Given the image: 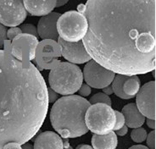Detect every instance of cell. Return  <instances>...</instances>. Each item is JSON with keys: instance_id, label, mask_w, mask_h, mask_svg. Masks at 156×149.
Segmentation results:
<instances>
[{"instance_id": "35", "label": "cell", "mask_w": 156, "mask_h": 149, "mask_svg": "<svg viewBox=\"0 0 156 149\" xmlns=\"http://www.w3.org/2000/svg\"><path fill=\"white\" fill-rule=\"evenodd\" d=\"M63 149H73L70 146H68V147H64Z\"/></svg>"}, {"instance_id": "29", "label": "cell", "mask_w": 156, "mask_h": 149, "mask_svg": "<svg viewBox=\"0 0 156 149\" xmlns=\"http://www.w3.org/2000/svg\"><path fill=\"white\" fill-rule=\"evenodd\" d=\"M146 122H147V126H148L150 129H155V120H154L147 119V121Z\"/></svg>"}, {"instance_id": "1", "label": "cell", "mask_w": 156, "mask_h": 149, "mask_svg": "<svg viewBox=\"0 0 156 149\" xmlns=\"http://www.w3.org/2000/svg\"><path fill=\"white\" fill-rule=\"evenodd\" d=\"M156 0H87L79 4L87 32L82 39L91 59L127 76L155 69Z\"/></svg>"}, {"instance_id": "12", "label": "cell", "mask_w": 156, "mask_h": 149, "mask_svg": "<svg viewBox=\"0 0 156 149\" xmlns=\"http://www.w3.org/2000/svg\"><path fill=\"white\" fill-rule=\"evenodd\" d=\"M27 12L32 16H44L56 8V0H23Z\"/></svg>"}, {"instance_id": "24", "label": "cell", "mask_w": 156, "mask_h": 149, "mask_svg": "<svg viewBox=\"0 0 156 149\" xmlns=\"http://www.w3.org/2000/svg\"><path fill=\"white\" fill-rule=\"evenodd\" d=\"M78 92H79V95L81 96V97H87V96H89L90 93H91V87H90L87 84H83L82 83V86H80V88H79V90L77 91Z\"/></svg>"}, {"instance_id": "20", "label": "cell", "mask_w": 156, "mask_h": 149, "mask_svg": "<svg viewBox=\"0 0 156 149\" xmlns=\"http://www.w3.org/2000/svg\"><path fill=\"white\" fill-rule=\"evenodd\" d=\"M20 30L24 34H29V35L34 36L36 37H37V31L35 26L31 25V24H24L20 26Z\"/></svg>"}, {"instance_id": "28", "label": "cell", "mask_w": 156, "mask_h": 149, "mask_svg": "<svg viewBox=\"0 0 156 149\" xmlns=\"http://www.w3.org/2000/svg\"><path fill=\"white\" fill-rule=\"evenodd\" d=\"M115 131H116V133H115L116 135L120 136V137H124L128 132V127L126 126H124L123 127H121V129L117 130Z\"/></svg>"}, {"instance_id": "15", "label": "cell", "mask_w": 156, "mask_h": 149, "mask_svg": "<svg viewBox=\"0 0 156 149\" xmlns=\"http://www.w3.org/2000/svg\"><path fill=\"white\" fill-rule=\"evenodd\" d=\"M94 149H116L118 139L115 131H110L105 135L94 134L92 137Z\"/></svg>"}, {"instance_id": "3", "label": "cell", "mask_w": 156, "mask_h": 149, "mask_svg": "<svg viewBox=\"0 0 156 149\" xmlns=\"http://www.w3.org/2000/svg\"><path fill=\"white\" fill-rule=\"evenodd\" d=\"M90 106L88 100L78 95L58 98L51 109V125L64 139L80 137L88 131L85 114Z\"/></svg>"}, {"instance_id": "13", "label": "cell", "mask_w": 156, "mask_h": 149, "mask_svg": "<svg viewBox=\"0 0 156 149\" xmlns=\"http://www.w3.org/2000/svg\"><path fill=\"white\" fill-rule=\"evenodd\" d=\"M34 149H63V139L54 131H44L36 137Z\"/></svg>"}, {"instance_id": "33", "label": "cell", "mask_w": 156, "mask_h": 149, "mask_svg": "<svg viewBox=\"0 0 156 149\" xmlns=\"http://www.w3.org/2000/svg\"><path fill=\"white\" fill-rule=\"evenodd\" d=\"M21 148L22 149H34V147H33V146L31 145V143L26 142V143L22 144V146H21Z\"/></svg>"}, {"instance_id": "6", "label": "cell", "mask_w": 156, "mask_h": 149, "mask_svg": "<svg viewBox=\"0 0 156 149\" xmlns=\"http://www.w3.org/2000/svg\"><path fill=\"white\" fill-rule=\"evenodd\" d=\"M87 129L97 135H105L112 131L115 123V110L105 103L93 104L85 114Z\"/></svg>"}, {"instance_id": "10", "label": "cell", "mask_w": 156, "mask_h": 149, "mask_svg": "<svg viewBox=\"0 0 156 149\" xmlns=\"http://www.w3.org/2000/svg\"><path fill=\"white\" fill-rule=\"evenodd\" d=\"M57 41L61 49V54L69 63L81 64L91 60V57L87 54L82 41L71 43L63 40L59 36Z\"/></svg>"}, {"instance_id": "32", "label": "cell", "mask_w": 156, "mask_h": 149, "mask_svg": "<svg viewBox=\"0 0 156 149\" xmlns=\"http://www.w3.org/2000/svg\"><path fill=\"white\" fill-rule=\"evenodd\" d=\"M128 149H149L148 147L144 145H134L132 146L131 147H129Z\"/></svg>"}, {"instance_id": "25", "label": "cell", "mask_w": 156, "mask_h": 149, "mask_svg": "<svg viewBox=\"0 0 156 149\" xmlns=\"http://www.w3.org/2000/svg\"><path fill=\"white\" fill-rule=\"evenodd\" d=\"M6 33H7L6 27L0 23V47H2L4 46V42L7 40Z\"/></svg>"}, {"instance_id": "21", "label": "cell", "mask_w": 156, "mask_h": 149, "mask_svg": "<svg viewBox=\"0 0 156 149\" xmlns=\"http://www.w3.org/2000/svg\"><path fill=\"white\" fill-rule=\"evenodd\" d=\"M115 123L113 130H117L125 126V119L123 114L119 111H115Z\"/></svg>"}, {"instance_id": "9", "label": "cell", "mask_w": 156, "mask_h": 149, "mask_svg": "<svg viewBox=\"0 0 156 149\" xmlns=\"http://www.w3.org/2000/svg\"><path fill=\"white\" fill-rule=\"evenodd\" d=\"M136 105L144 117L155 120V81H152L140 87L136 98Z\"/></svg>"}, {"instance_id": "17", "label": "cell", "mask_w": 156, "mask_h": 149, "mask_svg": "<svg viewBox=\"0 0 156 149\" xmlns=\"http://www.w3.org/2000/svg\"><path fill=\"white\" fill-rule=\"evenodd\" d=\"M128 77L129 76H127V75L117 74L116 75H115L113 81L111 82V84H112L111 88L113 90V92L116 95L118 98H121V99H130L128 96L125 94V92H123V85Z\"/></svg>"}, {"instance_id": "5", "label": "cell", "mask_w": 156, "mask_h": 149, "mask_svg": "<svg viewBox=\"0 0 156 149\" xmlns=\"http://www.w3.org/2000/svg\"><path fill=\"white\" fill-rule=\"evenodd\" d=\"M58 36L66 42H79L87 32V21L80 12L70 10L60 15L57 21Z\"/></svg>"}, {"instance_id": "34", "label": "cell", "mask_w": 156, "mask_h": 149, "mask_svg": "<svg viewBox=\"0 0 156 149\" xmlns=\"http://www.w3.org/2000/svg\"><path fill=\"white\" fill-rule=\"evenodd\" d=\"M76 149H94L93 147H91L89 145H87V144H82V145H79L76 147Z\"/></svg>"}, {"instance_id": "30", "label": "cell", "mask_w": 156, "mask_h": 149, "mask_svg": "<svg viewBox=\"0 0 156 149\" xmlns=\"http://www.w3.org/2000/svg\"><path fill=\"white\" fill-rule=\"evenodd\" d=\"M103 92L105 93V94L106 95H111L113 94V90H112V88H111V86H105V87H104L103 88Z\"/></svg>"}, {"instance_id": "27", "label": "cell", "mask_w": 156, "mask_h": 149, "mask_svg": "<svg viewBox=\"0 0 156 149\" xmlns=\"http://www.w3.org/2000/svg\"><path fill=\"white\" fill-rule=\"evenodd\" d=\"M2 149H22L21 148V145H20L18 143H15V142H11V143H8L6 145L4 146V147Z\"/></svg>"}, {"instance_id": "18", "label": "cell", "mask_w": 156, "mask_h": 149, "mask_svg": "<svg viewBox=\"0 0 156 149\" xmlns=\"http://www.w3.org/2000/svg\"><path fill=\"white\" fill-rule=\"evenodd\" d=\"M90 104H96V103H105L109 106H111V100L108 95L105 94L104 92H98L92 96L89 99Z\"/></svg>"}, {"instance_id": "4", "label": "cell", "mask_w": 156, "mask_h": 149, "mask_svg": "<svg viewBox=\"0 0 156 149\" xmlns=\"http://www.w3.org/2000/svg\"><path fill=\"white\" fill-rule=\"evenodd\" d=\"M48 82L51 89L58 94L72 95L82 86L83 74L77 65L69 62H62L50 71Z\"/></svg>"}, {"instance_id": "31", "label": "cell", "mask_w": 156, "mask_h": 149, "mask_svg": "<svg viewBox=\"0 0 156 149\" xmlns=\"http://www.w3.org/2000/svg\"><path fill=\"white\" fill-rule=\"evenodd\" d=\"M70 0H56V8H59L61 6H64Z\"/></svg>"}, {"instance_id": "7", "label": "cell", "mask_w": 156, "mask_h": 149, "mask_svg": "<svg viewBox=\"0 0 156 149\" xmlns=\"http://www.w3.org/2000/svg\"><path fill=\"white\" fill-rule=\"evenodd\" d=\"M27 16L23 0H0V23L4 26L16 27Z\"/></svg>"}, {"instance_id": "16", "label": "cell", "mask_w": 156, "mask_h": 149, "mask_svg": "<svg viewBox=\"0 0 156 149\" xmlns=\"http://www.w3.org/2000/svg\"><path fill=\"white\" fill-rule=\"evenodd\" d=\"M140 89V80L137 75H132L126 79L123 85V92L130 98H133Z\"/></svg>"}, {"instance_id": "11", "label": "cell", "mask_w": 156, "mask_h": 149, "mask_svg": "<svg viewBox=\"0 0 156 149\" xmlns=\"http://www.w3.org/2000/svg\"><path fill=\"white\" fill-rule=\"evenodd\" d=\"M60 14L58 12H51L47 16H42L37 24V35L43 40L57 41L58 38L57 31V21Z\"/></svg>"}, {"instance_id": "19", "label": "cell", "mask_w": 156, "mask_h": 149, "mask_svg": "<svg viewBox=\"0 0 156 149\" xmlns=\"http://www.w3.org/2000/svg\"><path fill=\"white\" fill-rule=\"evenodd\" d=\"M147 135L148 134L144 128L138 127V128H135L133 130V131L131 132V137L133 141H135L136 143H141L146 140Z\"/></svg>"}, {"instance_id": "22", "label": "cell", "mask_w": 156, "mask_h": 149, "mask_svg": "<svg viewBox=\"0 0 156 149\" xmlns=\"http://www.w3.org/2000/svg\"><path fill=\"white\" fill-rule=\"evenodd\" d=\"M22 32L20 30V28L19 27H11L10 29H9L6 33V36H7V39L13 41V40L16 38V36L20 34H21Z\"/></svg>"}, {"instance_id": "8", "label": "cell", "mask_w": 156, "mask_h": 149, "mask_svg": "<svg viewBox=\"0 0 156 149\" xmlns=\"http://www.w3.org/2000/svg\"><path fill=\"white\" fill-rule=\"evenodd\" d=\"M83 79L90 87L103 89L109 86L115 75L109 70H107L94 60H89L83 69Z\"/></svg>"}, {"instance_id": "2", "label": "cell", "mask_w": 156, "mask_h": 149, "mask_svg": "<svg viewBox=\"0 0 156 149\" xmlns=\"http://www.w3.org/2000/svg\"><path fill=\"white\" fill-rule=\"evenodd\" d=\"M11 54L0 51V149L30 141L43 125L49 103L37 68Z\"/></svg>"}, {"instance_id": "26", "label": "cell", "mask_w": 156, "mask_h": 149, "mask_svg": "<svg viewBox=\"0 0 156 149\" xmlns=\"http://www.w3.org/2000/svg\"><path fill=\"white\" fill-rule=\"evenodd\" d=\"M48 102H55L58 99V94L51 88H48Z\"/></svg>"}, {"instance_id": "14", "label": "cell", "mask_w": 156, "mask_h": 149, "mask_svg": "<svg viewBox=\"0 0 156 149\" xmlns=\"http://www.w3.org/2000/svg\"><path fill=\"white\" fill-rule=\"evenodd\" d=\"M121 114L125 119V124L130 128H138L144 124L145 117L138 110L136 103H128L122 109Z\"/></svg>"}, {"instance_id": "23", "label": "cell", "mask_w": 156, "mask_h": 149, "mask_svg": "<svg viewBox=\"0 0 156 149\" xmlns=\"http://www.w3.org/2000/svg\"><path fill=\"white\" fill-rule=\"evenodd\" d=\"M147 145L149 149H155V130H153L150 133L147 135Z\"/></svg>"}]
</instances>
